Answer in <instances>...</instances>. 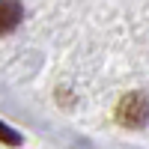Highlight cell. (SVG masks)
<instances>
[{
    "label": "cell",
    "instance_id": "2",
    "mask_svg": "<svg viewBox=\"0 0 149 149\" xmlns=\"http://www.w3.org/2000/svg\"><path fill=\"white\" fill-rule=\"evenodd\" d=\"M21 18H24L21 0H0V36L12 33L21 24Z\"/></svg>",
    "mask_w": 149,
    "mask_h": 149
},
{
    "label": "cell",
    "instance_id": "3",
    "mask_svg": "<svg viewBox=\"0 0 149 149\" xmlns=\"http://www.w3.org/2000/svg\"><path fill=\"white\" fill-rule=\"evenodd\" d=\"M0 140L9 143V146H18V143H21V134H18V131H12L6 122H0Z\"/></svg>",
    "mask_w": 149,
    "mask_h": 149
},
{
    "label": "cell",
    "instance_id": "1",
    "mask_svg": "<svg viewBox=\"0 0 149 149\" xmlns=\"http://www.w3.org/2000/svg\"><path fill=\"white\" fill-rule=\"evenodd\" d=\"M116 119L128 128H140L143 122L149 119V98L143 93H131L119 102V110H116Z\"/></svg>",
    "mask_w": 149,
    "mask_h": 149
}]
</instances>
